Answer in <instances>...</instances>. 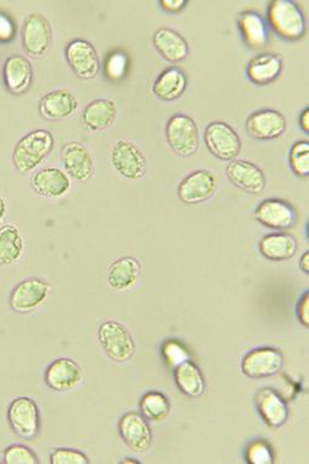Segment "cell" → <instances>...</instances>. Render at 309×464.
<instances>
[{"label": "cell", "mask_w": 309, "mask_h": 464, "mask_svg": "<svg viewBox=\"0 0 309 464\" xmlns=\"http://www.w3.org/2000/svg\"><path fill=\"white\" fill-rule=\"evenodd\" d=\"M111 165L119 175L129 179H139L146 174V159L140 149L128 140H118L111 154Z\"/></svg>", "instance_id": "obj_12"}, {"label": "cell", "mask_w": 309, "mask_h": 464, "mask_svg": "<svg viewBox=\"0 0 309 464\" xmlns=\"http://www.w3.org/2000/svg\"><path fill=\"white\" fill-rule=\"evenodd\" d=\"M3 463L5 464H40L39 456L35 450L22 443H14L6 447L3 452Z\"/></svg>", "instance_id": "obj_33"}, {"label": "cell", "mask_w": 309, "mask_h": 464, "mask_svg": "<svg viewBox=\"0 0 309 464\" xmlns=\"http://www.w3.org/2000/svg\"><path fill=\"white\" fill-rule=\"evenodd\" d=\"M284 63L280 56L274 53H260L247 64V79L257 86H267L280 77Z\"/></svg>", "instance_id": "obj_27"}, {"label": "cell", "mask_w": 309, "mask_h": 464, "mask_svg": "<svg viewBox=\"0 0 309 464\" xmlns=\"http://www.w3.org/2000/svg\"><path fill=\"white\" fill-rule=\"evenodd\" d=\"M53 43V28L42 13H32L24 20L22 46L24 53L32 59H40L50 49Z\"/></svg>", "instance_id": "obj_7"}, {"label": "cell", "mask_w": 309, "mask_h": 464, "mask_svg": "<svg viewBox=\"0 0 309 464\" xmlns=\"http://www.w3.org/2000/svg\"><path fill=\"white\" fill-rule=\"evenodd\" d=\"M51 289L53 287L43 277L32 276L20 281L9 295L10 310L20 314L34 313L45 304Z\"/></svg>", "instance_id": "obj_5"}, {"label": "cell", "mask_w": 309, "mask_h": 464, "mask_svg": "<svg viewBox=\"0 0 309 464\" xmlns=\"http://www.w3.org/2000/svg\"><path fill=\"white\" fill-rule=\"evenodd\" d=\"M25 244L20 230L13 225L0 227V266H13L23 257Z\"/></svg>", "instance_id": "obj_31"}, {"label": "cell", "mask_w": 309, "mask_h": 464, "mask_svg": "<svg viewBox=\"0 0 309 464\" xmlns=\"http://www.w3.org/2000/svg\"><path fill=\"white\" fill-rule=\"evenodd\" d=\"M261 256L271 262H286L295 256L298 243L295 237L286 232L271 233L261 238L259 243Z\"/></svg>", "instance_id": "obj_26"}, {"label": "cell", "mask_w": 309, "mask_h": 464, "mask_svg": "<svg viewBox=\"0 0 309 464\" xmlns=\"http://www.w3.org/2000/svg\"><path fill=\"white\" fill-rule=\"evenodd\" d=\"M139 409L148 421L162 422L171 414V402L164 392L151 391L142 395Z\"/></svg>", "instance_id": "obj_32"}, {"label": "cell", "mask_w": 309, "mask_h": 464, "mask_svg": "<svg viewBox=\"0 0 309 464\" xmlns=\"http://www.w3.org/2000/svg\"><path fill=\"white\" fill-rule=\"evenodd\" d=\"M162 355H164L169 367L173 369L189 359V353L185 345L176 340L165 342L164 345H162Z\"/></svg>", "instance_id": "obj_37"}, {"label": "cell", "mask_w": 309, "mask_h": 464, "mask_svg": "<svg viewBox=\"0 0 309 464\" xmlns=\"http://www.w3.org/2000/svg\"><path fill=\"white\" fill-rule=\"evenodd\" d=\"M267 22L274 32L287 42H298L307 32L304 12L292 0L271 2L267 9Z\"/></svg>", "instance_id": "obj_2"}, {"label": "cell", "mask_w": 309, "mask_h": 464, "mask_svg": "<svg viewBox=\"0 0 309 464\" xmlns=\"http://www.w3.org/2000/svg\"><path fill=\"white\" fill-rule=\"evenodd\" d=\"M166 138H168L169 148L179 157H193L198 151V127L189 115L173 114L166 125Z\"/></svg>", "instance_id": "obj_6"}, {"label": "cell", "mask_w": 309, "mask_h": 464, "mask_svg": "<svg viewBox=\"0 0 309 464\" xmlns=\"http://www.w3.org/2000/svg\"><path fill=\"white\" fill-rule=\"evenodd\" d=\"M30 186L36 195L45 198H61L70 191V176L57 168H46L35 172Z\"/></svg>", "instance_id": "obj_20"}, {"label": "cell", "mask_w": 309, "mask_h": 464, "mask_svg": "<svg viewBox=\"0 0 309 464\" xmlns=\"http://www.w3.org/2000/svg\"><path fill=\"white\" fill-rule=\"evenodd\" d=\"M188 86L186 73L179 67H169L156 79L152 92L159 100L172 102L179 100Z\"/></svg>", "instance_id": "obj_29"}, {"label": "cell", "mask_w": 309, "mask_h": 464, "mask_svg": "<svg viewBox=\"0 0 309 464\" xmlns=\"http://www.w3.org/2000/svg\"><path fill=\"white\" fill-rule=\"evenodd\" d=\"M51 464H90L86 453L76 449H67V447H59L53 450L50 455Z\"/></svg>", "instance_id": "obj_36"}, {"label": "cell", "mask_w": 309, "mask_h": 464, "mask_svg": "<svg viewBox=\"0 0 309 464\" xmlns=\"http://www.w3.org/2000/svg\"><path fill=\"white\" fill-rule=\"evenodd\" d=\"M300 125L304 133H309V108H304L300 115Z\"/></svg>", "instance_id": "obj_40"}, {"label": "cell", "mask_w": 309, "mask_h": 464, "mask_svg": "<svg viewBox=\"0 0 309 464\" xmlns=\"http://www.w3.org/2000/svg\"><path fill=\"white\" fill-rule=\"evenodd\" d=\"M67 63L77 77L82 80L96 79L101 70L100 56L93 44L83 39H74L64 50Z\"/></svg>", "instance_id": "obj_10"}, {"label": "cell", "mask_w": 309, "mask_h": 464, "mask_svg": "<svg viewBox=\"0 0 309 464\" xmlns=\"http://www.w3.org/2000/svg\"><path fill=\"white\" fill-rule=\"evenodd\" d=\"M175 382L183 395L196 399L206 391L205 375L191 359L175 368Z\"/></svg>", "instance_id": "obj_30"}, {"label": "cell", "mask_w": 309, "mask_h": 464, "mask_svg": "<svg viewBox=\"0 0 309 464\" xmlns=\"http://www.w3.org/2000/svg\"><path fill=\"white\" fill-rule=\"evenodd\" d=\"M34 79L33 64L28 57L10 55L3 64V82L6 91L14 96H23L32 88Z\"/></svg>", "instance_id": "obj_16"}, {"label": "cell", "mask_w": 309, "mask_h": 464, "mask_svg": "<svg viewBox=\"0 0 309 464\" xmlns=\"http://www.w3.org/2000/svg\"><path fill=\"white\" fill-rule=\"evenodd\" d=\"M187 5H188L187 0H161V2H159L161 8L164 9L165 12L171 13V14H178V13L182 12Z\"/></svg>", "instance_id": "obj_39"}, {"label": "cell", "mask_w": 309, "mask_h": 464, "mask_svg": "<svg viewBox=\"0 0 309 464\" xmlns=\"http://www.w3.org/2000/svg\"><path fill=\"white\" fill-rule=\"evenodd\" d=\"M287 121L281 111L261 110L254 111L246 121V131L256 140H274L286 131Z\"/></svg>", "instance_id": "obj_17"}, {"label": "cell", "mask_w": 309, "mask_h": 464, "mask_svg": "<svg viewBox=\"0 0 309 464\" xmlns=\"http://www.w3.org/2000/svg\"><path fill=\"white\" fill-rule=\"evenodd\" d=\"M297 316H298V320L301 321V324H304V326H305V327L309 326V294H308V291H305V293L304 294V296H302V299L300 300V303H298Z\"/></svg>", "instance_id": "obj_38"}, {"label": "cell", "mask_w": 309, "mask_h": 464, "mask_svg": "<svg viewBox=\"0 0 309 464\" xmlns=\"http://www.w3.org/2000/svg\"><path fill=\"white\" fill-rule=\"evenodd\" d=\"M290 166L292 171L300 178L309 175V143L297 141L292 145L290 151Z\"/></svg>", "instance_id": "obj_35"}, {"label": "cell", "mask_w": 309, "mask_h": 464, "mask_svg": "<svg viewBox=\"0 0 309 464\" xmlns=\"http://www.w3.org/2000/svg\"><path fill=\"white\" fill-rule=\"evenodd\" d=\"M98 341L107 357L115 363H127L137 351L130 331L118 321H104L98 330Z\"/></svg>", "instance_id": "obj_3"}, {"label": "cell", "mask_w": 309, "mask_h": 464, "mask_svg": "<svg viewBox=\"0 0 309 464\" xmlns=\"http://www.w3.org/2000/svg\"><path fill=\"white\" fill-rule=\"evenodd\" d=\"M5 213H6V202H5V199L3 198L2 196H0V222H2L3 219H5Z\"/></svg>", "instance_id": "obj_42"}, {"label": "cell", "mask_w": 309, "mask_h": 464, "mask_svg": "<svg viewBox=\"0 0 309 464\" xmlns=\"http://www.w3.org/2000/svg\"><path fill=\"white\" fill-rule=\"evenodd\" d=\"M10 430L22 440H34L42 430V416L36 401L28 396H19L8 406Z\"/></svg>", "instance_id": "obj_4"}, {"label": "cell", "mask_w": 309, "mask_h": 464, "mask_svg": "<svg viewBox=\"0 0 309 464\" xmlns=\"http://www.w3.org/2000/svg\"><path fill=\"white\" fill-rule=\"evenodd\" d=\"M156 51L171 63L186 60L189 53L188 42L176 30L161 28L152 37Z\"/></svg>", "instance_id": "obj_24"}, {"label": "cell", "mask_w": 309, "mask_h": 464, "mask_svg": "<svg viewBox=\"0 0 309 464\" xmlns=\"http://www.w3.org/2000/svg\"><path fill=\"white\" fill-rule=\"evenodd\" d=\"M300 267H301L302 272H304V274L309 273V252H308V250H307V252L304 253V256H301Z\"/></svg>", "instance_id": "obj_41"}, {"label": "cell", "mask_w": 309, "mask_h": 464, "mask_svg": "<svg viewBox=\"0 0 309 464\" xmlns=\"http://www.w3.org/2000/svg\"><path fill=\"white\" fill-rule=\"evenodd\" d=\"M217 191V179L212 172L197 170L179 182L178 196L185 205H199L212 198Z\"/></svg>", "instance_id": "obj_14"}, {"label": "cell", "mask_w": 309, "mask_h": 464, "mask_svg": "<svg viewBox=\"0 0 309 464\" xmlns=\"http://www.w3.org/2000/svg\"><path fill=\"white\" fill-rule=\"evenodd\" d=\"M77 108V98L67 90L51 91L39 103L40 114L47 121L66 120L76 113Z\"/></svg>", "instance_id": "obj_22"}, {"label": "cell", "mask_w": 309, "mask_h": 464, "mask_svg": "<svg viewBox=\"0 0 309 464\" xmlns=\"http://www.w3.org/2000/svg\"><path fill=\"white\" fill-rule=\"evenodd\" d=\"M237 22L241 37L247 47L257 50L266 45L268 43L267 24L265 23L259 13L246 10L237 16Z\"/></svg>", "instance_id": "obj_28"}, {"label": "cell", "mask_w": 309, "mask_h": 464, "mask_svg": "<svg viewBox=\"0 0 309 464\" xmlns=\"http://www.w3.org/2000/svg\"><path fill=\"white\" fill-rule=\"evenodd\" d=\"M61 159L66 174L77 182H86L94 175L93 157L91 151L78 141L64 144Z\"/></svg>", "instance_id": "obj_19"}, {"label": "cell", "mask_w": 309, "mask_h": 464, "mask_svg": "<svg viewBox=\"0 0 309 464\" xmlns=\"http://www.w3.org/2000/svg\"><path fill=\"white\" fill-rule=\"evenodd\" d=\"M141 277V266L137 257L123 256L114 260L108 269V285L115 291L131 289Z\"/></svg>", "instance_id": "obj_23"}, {"label": "cell", "mask_w": 309, "mask_h": 464, "mask_svg": "<svg viewBox=\"0 0 309 464\" xmlns=\"http://www.w3.org/2000/svg\"><path fill=\"white\" fill-rule=\"evenodd\" d=\"M285 358L276 348L261 347L250 351L241 362V372L247 378L264 379L278 374L284 368Z\"/></svg>", "instance_id": "obj_11"}, {"label": "cell", "mask_w": 309, "mask_h": 464, "mask_svg": "<svg viewBox=\"0 0 309 464\" xmlns=\"http://www.w3.org/2000/svg\"><path fill=\"white\" fill-rule=\"evenodd\" d=\"M119 436L132 452L145 455L151 450L154 436L148 420L137 411L125 412L118 422Z\"/></svg>", "instance_id": "obj_8"}, {"label": "cell", "mask_w": 309, "mask_h": 464, "mask_svg": "<svg viewBox=\"0 0 309 464\" xmlns=\"http://www.w3.org/2000/svg\"><path fill=\"white\" fill-rule=\"evenodd\" d=\"M255 219L267 228L287 230L295 226L297 213L290 203L280 198H267L255 209Z\"/></svg>", "instance_id": "obj_15"}, {"label": "cell", "mask_w": 309, "mask_h": 464, "mask_svg": "<svg viewBox=\"0 0 309 464\" xmlns=\"http://www.w3.org/2000/svg\"><path fill=\"white\" fill-rule=\"evenodd\" d=\"M227 178L236 188L259 195L266 188V178L259 166L246 160H233L227 166Z\"/></svg>", "instance_id": "obj_18"}, {"label": "cell", "mask_w": 309, "mask_h": 464, "mask_svg": "<svg viewBox=\"0 0 309 464\" xmlns=\"http://www.w3.org/2000/svg\"><path fill=\"white\" fill-rule=\"evenodd\" d=\"M256 408L265 423L270 428L278 429L288 420L287 402L281 398L277 392L264 388L257 392Z\"/></svg>", "instance_id": "obj_21"}, {"label": "cell", "mask_w": 309, "mask_h": 464, "mask_svg": "<svg viewBox=\"0 0 309 464\" xmlns=\"http://www.w3.org/2000/svg\"><path fill=\"white\" fill-rule=\"evenodd\" d=\"M45 384L51 391L67 392L76 389L83 381V369L71 358L51 362L45 371Z\"/></svg>", "instance_id": "obj_13"}, {"label": "cell", "mask_w": 309, "mask_h": 464, "mask_svg": "<svg viewBox=\"0 0 309 464\" xmlns=\"http://www.w3.org/2000/svg\"><path fill=\"white\" fill-rule=\"evenodd\" d=\"M55 138L45 129H35L20 138L12 154V164L20 174H29L49 158Z\"/></svg>", "instance_id": "obj_1"}, {"label": "cell", "mask_w": 309, "mask_h": 464, "mask_svg": "<svg viewBox=\"0 0 309 464\" xmlns=\"http://www.w3.org/2000/svg\"><path fill=\"white\" fill-rule=\"evenodd\" d=\"M117 104L111 100H94L82 111V125L88 131L107 130L117 118Z\"/></svg>", "instance_id": "obj_25"}, {"label": "cell", "mask_w": 309, "mask_h": 464, "mask_svg": "<svg viewBox=\"0 0 309 464\" xmlns=\"http://www.w3.org/2000/svg\"><path fill=\"white\" fill-rule=\"evenodd\" d=\"M205 141L210 154L219 160H236L241 151L239 135L224 121H213L208 124L205 131Z\"/></svg>", "instance_id": "obj_9"}, {"label": "cell", "mask_w": 309, "mask_h": 464, "mask_svg": "<svg viewBox=\"0 0 309 464\" xmlns=\"http://www.w3.org/2000/svg\"><path fill=\"white\" fill-rule=\"evenodd\" d=\"M246 459L250 464H273L275 462L273 447L265 440H254L247 445Z\"/></svg>", "instance_id": "obj_34"}]
</instances>
